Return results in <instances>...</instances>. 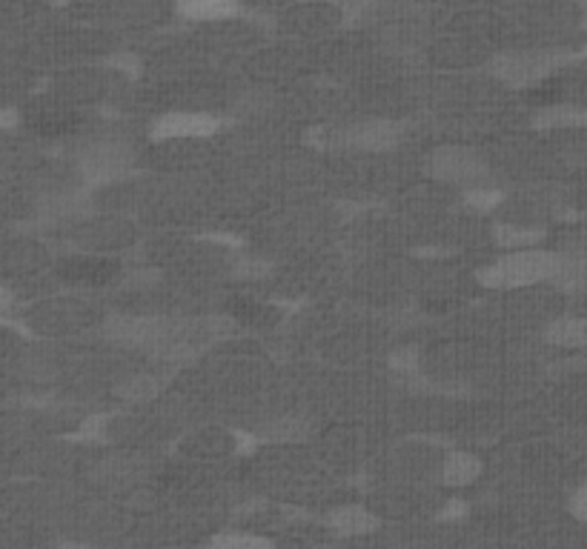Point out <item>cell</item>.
<instances>
[{"instance_id": "5b68a950", "label": "cell", "mask_w": 587, "mask_h": 549, "mask_svg": "<svg viewBox=\"0 0 587 549\" xmlns=\"http://www.w3.org/2000/svg\"><path fill=\"white\" fill-rule=\"evenodd\" d=\"M218 130V121L201 112H169L153 126V135L160 141L169 137H207Z\"/></svg>"}, {"instance_id": "30bf717a", "label": "cell", "mask_w": 587, "mask_h": 549, "mask_svg": "<svg viewBox=\"0 0 587 549\" xmlns=\"http://www.w3.org/2000/svg\"><path fill=\"white\" fill-rule=\"evenodd\" d=\"M207 549H276V547H273V541L262 538V535L224 533V535H215Z\"/></svg>"}, {"instance_id": "9c48e42d", "label": "cell", "mask_w": 587, "mask_h": 549, "mask_svg": "<svg viewBox=\"0 0 587 549\" xmlns=\"http://www.w3.org/2000/svg\"><path fill=\"white\" fill-rule=\"evenodd\" d=\"M496 240L499 246L510 249V253H522L530 244H536L539 232L528 229V226H513V224H499L496 226Z\"/></svg>"}, {"instance_id": "3957f363", "label": "cell", "mask_w": 587, "mask_h": 549, "mask_svg": "<svg viewBox=\"0 0 587 549\" xmlns=\"http://www.w3.org/2000/svg\"><path fill=\"white\" fill-rule=\"evenodd\" d=\"M132 149L124 141H95L80 155V169L89 181L107 183L124 178L132 169Z\"/></svg>"}, {"instance_id": "ac0fdd59", "label": "cell", "mask_w": 587, "mask_h": 549, "mask_svg": "<svg viewBox=\"0 0 587 549\" xmlns=\"http://www.w3.org/2000/svg\"><path fill=\"white\" fill-rule=\"evenodd\" d=\"M0 123H15V112H0Z\"/></svg>"}, {"instance_id": "7c38bea8", "label": "cell", "mask_w": 587, "mask_h": 549, "mask_svg": "<svg viewBox=\"0 0 587 549\" xmlns=\"http://www.w3.org/2000/svg\"><path fill=\"white\" fill-rule=\"evenodd\" d=\"M64 272L73 281H98V278H107L109 267L107 264H98V260H73Z\"/></svg>"}, {"instance_id": "ba28073f", "label": "cell", "mask_w": 587, "mask_h": 549, "mask_svg": "<svg viewBox=\"0 0 587 549\" xmlns=\"http://www.w3.org/2000/svg\"><path fill=\"white\" fill-rule=\"evenodd\" d=\"M481 475V461L470 452H453V456L444 458L442 463V478L447 484H473L476 478Z\"/></svg>"}, {"instance_id": "8fae6325", "label": "cell", "mask_w": 587, "mask_h": 549, "mask_svg": "<svg viewBox=\"0 0 587 549\" xmlns=\"http://www.w3.org/2000/svg\"><path fill=\"white\" fill-rule=\"evenodd\" d=\"M181 15L192 18V21H221V18L235 15L232 3H212V0H198V3H187L181 7Z\"/></svg>"}, {"instance_id": "2e32d148", "label": "cell", "mask_w": 587, "mask_h": 549, "mask_svg": "<svg viewBox=\"0 0 587 549\" xmlns=\"http://www.w3.org/2000/svg\"><path fill=\"white\" fill-rule=\"evenodd\" d=\"M573 513L579 515L582 520H587V486L576 492V498H573Z\"/></svg>"}, {"instance_id": "8992f818", "label": "cell", "mask_w": 587, "mask_h": 549, "mask_svg": "<svg viewBox=\"0 0 587 549\" xmlns=\"http://www.w3.org/2000/svg\"><path fill=\"white\" fill-rule=\"evenodd\" d=\"M344 141H347L350 146H356V149L378 153V149H390V146L399 141V126L392 121H364L356 123L353 130H347Z\"/></svg>"}, {"instance_id": "7a4b0ae2", "label": "cell", "mask_w": 587, "mask_h": 549, "mask_svg": "<svg viewBox=\"0 0 587 549\" xmlns=\"http://www.w3.org/2000/svg\"><path fill=\"white\" fill-rule=\"evenodd\" d=\"M430 178L442 183H470L473 189L481 187L487 175V164L467 146H439L428 158Z\"/></svg>"}, {"instance_id": "5bb4252c", "label": "cell", "mask_w": 587, "mask_h": 549, "mask_svg": "<svg viewBox=\"0 0 587 549\" xmlns=\"http://www.w3.org/2000/svg\"><path fill=\"white\" fill-rule=\"evenodd\" d=\"M467 201H470L473 206H479V210H487V206H494V203L499 201V192H496V189L476 187L467 192Z\"/></svg>"}, {"instance_id": "d6986e66", "label": "cell", "mask_w": 587, "mask_h": 549, "mask_svg": "<svg viewBox=\"0 0 587 549\" xmlns=\"http://www.w3.org/2000/svg\"><path fill=\"white\" fill-rule=\"evenodd\" d=\"M58 549H87V547H80V544H60Z\"/></svg>"}, {"instance_id": "52a82bcc", "label": "cell", "mask_w": 587, "mask_h": 549, "mask_svg": "<svg viewBox=\"0 0 587 549\" xmlns=\"http://www.w3.org/2000/svg\"><path fill=\"white\" fill-rule=\"evenodd\" d=\"M326 527L333 529L335 535H341V538H358V535H367L373 533V529H378V518L370 509L350 504L333 509L330 518H326Z\"/></svg>"}, {"instance_id": "6da1fadb", "label": "cell", "mask_w": 587, "mask_h": 549, "mask_svg": "<svg viewBox=\"0 0 587 549\" xmlns=\"http://www.w3.org/2000/svg\"><path fill=\"white\" fill-rule=\"evenodd\" d=\"M553 272H556L553 255L539 253V249H522V253L501 255L494 267L481 272V283L496 287V290H516V287H530V283L542 281Z\"/></svg>"}, {"instance_id": "e0dca14e", "label": "cell", "mask_w": 587, "mask_h": 549, "mask_svg": "<svg viewBox=\"0 0 587 549\" xmlns=\"http://www.w3.org/2000/svg\"><path fill=\"white\" fill-rule=\"evenodd\" d=\"M12 304H15V292L9 290L7 283H0V312H7Z\"/></svg>"}, {"instance_id": "277c9868", "label": "cell", "mask_w": 587, "mask_h": 549, "mask_svg": "<svg viewBox=\"0 0 587 549\" xmlns=\"http://www.w3.org/2000/svg\"><path fill=\"white\" fill-rule=\"evenodd\" d=\"M494 66L496 75L501 80H508L510 87H528V83H536L542 78L551 60L539 52H508V55L496 58Z\"/></svg>"}, {"instance_id": "4fadbf2b", "label": "cell", "mask_w": 587, "mask_h": 549, "mask_svg": "<svg viewBox=\"0 0 587 549\" xmlns=\"http://www.w3.org/2000/svg\"><path fill=\"white\" fill-rule=\"evenodd\" d=\"M551 335L556 344H579L587 338V326L579 321H558L556 326H551Z\"/></svg>"}, {"instance_id": "9a60e30c", "label": "cell", "mask_w": 587, "mask_h": 549, "mask_svg": "<svg viewBox=\"0 0 587 549\" xmlns=\"http://www.w3.org/2000/svg\"><path fill=\"white\" fill-rule=\"evenodd\" d=\"M124 390L126 397H141V395H149V392L155 390V381H149V378H135V381L124 383L121 386Z\"/></svg>"}]
</instances>
